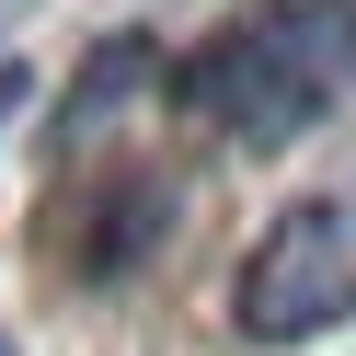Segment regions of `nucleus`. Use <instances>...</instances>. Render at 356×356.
I'll return each instance as SVG.
<instances>
[{
	"mask_svg": "<svg viewBox=\"0 0 356 356\" xmlns=\"http://www.w3.org/2000/svg\"><path fill=\"white\" fill-rule=\"evenodd\" d=\"M356 92V0H241L172 58V104L241 149H287Z\"/></svg>",
	"mask_w": 356,
	"mask_h": 356,
	"instance_id": "obj_1",
	"label": "nucleus"
},
{
	"mask_svg": "<svg viewBox=\"0 0 356 356\" xmlns=\"http://www.w3.org/2000/svg\"><path fill=\"white\" fill-rule=\"evenodd\" d=\"M230 322L253 333V345H310V333L356 322V195H310V207H287L276 230L241 253Z\"/></svg>",
	"mask_w": 356,
	"mask_h": 356,
	"instance_id": "obj_2",
	"label": "nucleus"
}]
</instances>
